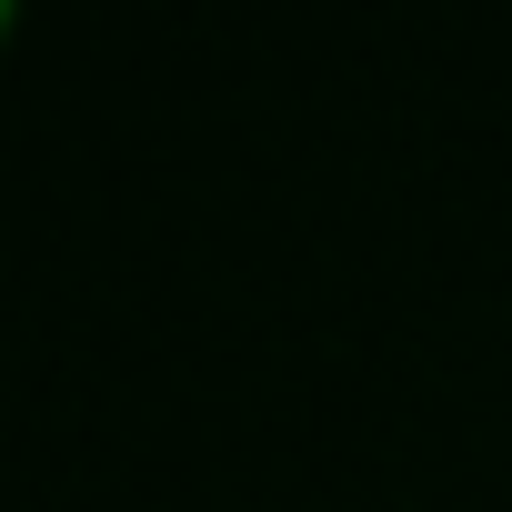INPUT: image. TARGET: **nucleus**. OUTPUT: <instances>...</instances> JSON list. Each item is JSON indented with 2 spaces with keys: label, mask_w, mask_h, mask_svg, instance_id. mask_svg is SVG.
<instances>
[{
  "label": "nucleus",
  "mask_w": 512,
  "mask_h": 512,
  "mask_svg": "<svg viewBox=\"0 0 512 512\" xmlns=\"http://www.w3.org/2000/svg\"><path fill=\"white\" fill-rule=\"evenodd\" d=\"M0 41H11V0H0Z\"/></svg>",
  "instance_id": "1"
}]
</instances>
